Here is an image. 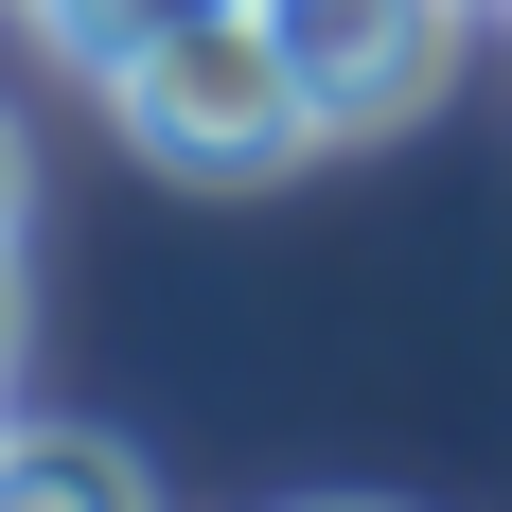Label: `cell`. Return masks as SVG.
I'll return each mask as SVG.
<instances>
[{"label":"cell","mask_w":512,"mask_h":512,"mask_svg":"<svg viewBox=\"0 0 512 512\" xmlns=\"http://www.w3.org/2000/svg\"><path fill=\"white\" fill-rule=\"evenodd\" d=\"M142 442H106V424H18L0 407V512H142Z\"/></svg>","instance_id":"3957f363"},{"label":"cell","mask_w":512,"mask_h":512,"mask_svg":"<svg viewBox=\"0 0 512 512\" xmlns=\"http://www.w3.org/2000/svg\"><path fill=\"white\" fill-rule=\"evenodd\" d=\"M265 18H283V53H301L318 142L424 124V106L460 89V53H477V0H265Z\"/></svg>","instance_id":"7a4b0ae2"},{"label":"cell","mask_w":512,"mask_h":512,"mask_svg":"<svg viewBox=\"0 0 512 512\" xmlns=\"http://www.w3.org/2000/svg\"><path fill=\"white\" fill-rule=\"evenodd\" d=\"M124 159L159 177H195V195H265V177H301L318 159V106H301V53L265 0H212V18H159L142 53H106L89 71Z\"/></svg>","instance_id":"6da1fadb"},{"label":"cell","mask_w":512,"mask_h":512,"mask_svg":"<svg viewBox=\"0 0 512 512\" xmlns=\"http://www.w3.org/2000/svg\"><path fill=\"white\" fill-rule=\"evenodd\" d=\"M18 212H36V159H18V124H0V248H18Z\"/></svg>","instance_id":"5b68a950"},{"label":"cell","mask_w":512,"mask_h":512,"mask_svg":"<svg viewBox=\"0 0 512 512\" xmlns=\"http://www.w3.org/2000/svg\"><path fill=\"white\" fill-rule=\"evenodd\" d=\"M18 336H36V301H18V248H0V389H18Z\"/></svg>","instance_id":"8992f818"},{"label":"cell","mask_w":512,"mask_h":512,"mask_svg":"<svg viewBox=\"0 0 512 512\" xmlns=\"http://www.w3.org/2000/svg\"><path fill=\"white\" fill-rule=\"evenodd\" d=\"M18 18H36V36L71 53V71H106V53H142L159 18H212V0H18Z\"/></svg>","instance_id":"277c9868"}]
</instances>
